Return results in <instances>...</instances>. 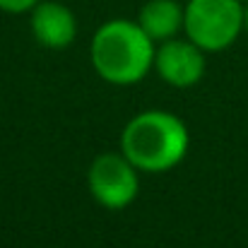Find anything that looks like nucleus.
Returning a JSON list of instances; mask_svg holds the SVG:
<instances>
[{"label":"nucleus","mask_w":248,"mask_h":248,"mask_svg":"<svg viewBox=\"0 0 248 248\" xmlns=\"http://www.w3.org/2000/svg\"><path fill=\"white\" fill-rule=\"evenodd\" d=\"M155 41L138 22L111 19L92 36V65L111 84L140 82L155 65Z\"/></svg>","instance_id":"nucleus-1"},{"label":"nucleus","mask_w":248,"mask_h":248,"mask_svg":"<svg viewBox=\"0 0 248 248\" xmlns=\"http://www.w3.org/2000/svg\"><path fill=\"white\" fill-rule=\"evenodd\" d=\"M123 155L138 171L162 173L169 171L188 152L186 123L166 111H142L123 128Z\"/></svg>","instance_id":"nucleus-2"},{"label":"nucleus","mask_w":248,"mask_h":248,"mask_svg":"<svg viewBox=\"0 0 248 248\" xmlns=\"http://www.w3.org/2000/svg\"><path fill=\"white\" fill-rule=\"evenodd\" d=\"M183 29L202 51H224L244 29V5L241 0H188Z\"/></svg>","instance_id":"nucleus-3"},{"label":"nucleus","mask_w":248,"mask_h":248,"mask_svg":"<svg viewBox=\"0 0 248 248\" xmlns=\"http://www.w3.org/2000/svg\"><path fill=\"white\" fill-rule=\"evenodd\" d=\"M87 181L94 200L108 210L128 207L140 190L138 169L130 164L125 155H116V152L99 155L89 166Z\"/></svg>","instance_id":"nucleus-4"},{"label":"nucleus","mask_w":248,"mask_h":248,"mask_svg":"<svg viewBox=\"0 0 248 248\" xmlns=\"http://www.w3.org/2000/svg\"><path fill=\"white\" fill-rule=\"evenodd\" d=\"M155 68L164 82L186 89L200 82V78L205 75V56L202 48L195 46L190 39L188 41L169 39L155 53Z\"/></svg>","instance_id":"nucleus-5"},{"label":"nucleus","mask_w":248,"mask_h":248,"mask_svg":"<svg viewBox=\"0 0 248 248\" xmlns=\"http://www.w3.org/2000/svg\"><path fill=\"white\" fill-rule=\"evenodd\" d=\"M31 34L46 48H65L75 41L78 19L68 5L56 0H39L31 7Z\"/></svg>","instance_id":"nucleus-6"},{"label":"nucleus","mask_w":248,"mask_h":248,"mask_svg":"<svg viewBox=\"0 0 248 248\" xmlns=\"http://www.w3.org/2000/svg\"><path fill=\"white\" fill-rule=\"evenodd\" d=\"M138 24L152 41H169L183 27V7L176 0H147Z\"/></svg>","instance_id":"nucleus-7"},{"label":"nucleus","mask_w":248,"mask_h":248,"mask_svg":"<svg viewBox=\"0 0 248 248\" xmlns=\"http://www.w3.org/2000/svg\"><path fill=\"white\" fill-rule=\"evenodd\" d=\"M39 0H0V10L10 12V15H19V12H29Z\"/></svg>","instance_id":"nucleus-8"},{"label":"nucleus","mask_w":248,"mask_h":248,"mask_svg":"<svg viewBox=\"0 0 248 248\" xmlns=\"http://www.w3.org/2000/svg\"><path fill=\"white\" fill-rule=\"evenodd\" d=\"M244 29L248 31V5L244 7Z\"/></svg>","instance_id":"nucleus-9"}]
</instances>
